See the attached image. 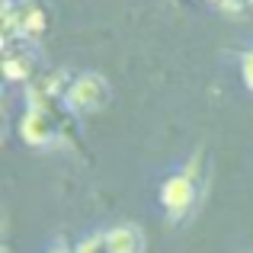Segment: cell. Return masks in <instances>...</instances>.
Wrapping results in <instances>:
<instances>
[{
	"mask_svg": "<svg viewBox=\"0 0 253 253\" xmlns=\"http://www.w3.org/2000/svg\"><path fill=\"white\" fill-rule=\"evenodd\" d=\"M3 74H6V81H26V77L32 74V58L26 55H13V51H6V58H3Z\"/></svg>",
	"mask_w": 253,
	"mask_h": 253,
	"instance_id": "5b68a950",
	"label": "cell"
},
{
	"mask_svg": "<svg viewBox=\"0 0 253 253\" xmlns=\"http://www.w3.org/2000/svg\"><path fill=\"white\" fill-rule=\"evenodd\" d=\"M74 253H109V247H106V234H90V237H84V241L74 247Z\"/></svg>",
	"mask_w": 253,
	"mask_h": 253,
	"instance_id": "52a82bcc",
	"label": "cell"
},
{
	"mask_svg": "<svg viewBox=\"0 0 253 253\" xmlns=\"http://www.w3.org/2000/svg\"><path fill=\"white\" fill-rule=\"evenodd\" d=\"M244 81H247V86L253 90V51L244 58Z\"/></svg>",
	"mask_w": 253,
	"mask_h": 253,
	"instance_id": "ba28073f",
	"label": "cell"
},
{
	"mask_svg": "<svg viewBox=\"0 0 253 253\" xmlns=\"http://www.w3.org/2000/svg\"><path fill=\"white\" fill-rule=\"evenodd\" d=\"M51 253H68V250H64V247H58V250H51Z\"/></svg>",
	"mask_w": 253,
	"mask_h": 253,
	"instance_id": "9c48e42d",
	"label": "cell"
},
{
	"mask_svg": "<svg viewBox=\"0 0 253 253\" xmlns=\"http://www.w3.org/2000/svg\"><path fill=\"white\" fill-rule=\"evenodd\" d=\"M106 247H109V253H141L144 234L135 224H119V228L106 231Z\"/></svg>",
	"mask_w": 253,
	"mask_h": 253,
	"instance_id": "277c9868",
	"label": "cell"
},
{
	"mask_svg": "<svg viewBox=\"0 0 253 253\" xmlns=\"http://www.w3.org/2000/svg\"><path fill=\"white\" fill-rule=\"evenodd\" d=\"M64 99H68V106L74 112H96L109 103V84L99 74H81L77 81L68 84Z\"/></svg>",
	"mask_w": 253,
	"mask_h": 253,
	"instance_id": "6da1fadb",
	"label": "cell"
},
{
	"mask_svg": "<svg viewBox=\"0 0 253 253\" xmlns=\"http://www.w3.org/2000/svg\"><path fill=\"white\" fill-rule=\"evenodd\" d=\"M211 3H224V0H211Z\"/></svg>",
	"mask_w": 253,
	"mask_h": 253,
	"instance_id": "30bf717a",
	"label": "cell"
},
{
	"mask_svg": "<svg viewBox=\"0 0 253 253\" xmlns=\"http://www.w3.org/2000/svg\"><path fill=\"white\" fill-rule=\"evenodd\" d=\"M19 138L32 148H45L58 138V125L51 109H42V106H29V109L19 116Z\"/></svg>",
	"mask_w": 253,
	"mask_h": 253,
	"instance_id": "7a4b0ae2",
	"label": "cell"
},
{
	"mask_svg": "<svg viewBox=\"0 0 253 253\" xmlns=\"http://www.w3.org/2000/svg\"><path fill=\"white\" fill-rule=\"evenodd\" d=\"M196 196H199L196 179L186 176V173H179V176H170L167 183H164V189H161V202H164V209H167V215L173 218V221H179V218H183L186 211L192 209Z\"/></svg>",
	"mask_w": 253,
	"mask_h": 253,
	"instance_id": "3957f363",
	"label": "cell"
},
{
	"mask_svg": "<svg viewBox=\"0 0 253 253\" xmlns=\"http://www.w3.org/2000/svg\"><path fill=\"white\" fill-rule=\"evenodd\" d=\"M45 29V13L39 6H26V16H23V36H39Z\"/></svg>",
	"mask_w": 253,
	"mask_h": 253,
	"instance_id": "8992f818",
	"label": "cell"
}]
</instances>
